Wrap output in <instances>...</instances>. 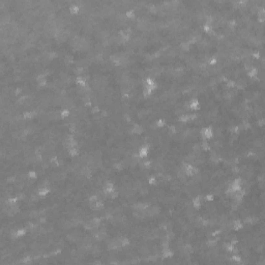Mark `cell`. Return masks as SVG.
Returning a JSON list of instances; mask_svg holds the SVG:
<instances>
[{
	"instance_id": "6da1fadb",
	"label": "cell",
	"mask_w": 265,
	"mask_h": 265,
	"mask_svg": "<svg viewBox=\"0 0 265 265\" xmlns=\"http://www.w3.org/2000/svg\"><path fill=\"white\" fill-rule=\"evenodd\" d=\"M213 128L211 126H204L200 129V137L202 140H211L213 138Z\"/></svg>"
},
{
	"instance_id": "7a4b0ae2",
	"label": "cell",
	"mask_w": 265,
	"mask_h": 265,
	"mask_svg": "<svg viewBox=\"0 0 265 265\" xmlns=\"http://www.w3.org/2000/svg\"><path fill=\"white\" fill-rule=\"evenodd\" d=\"M115 189H116L115 185H114L112 181H106L103 185V194L106 196V197H108V196H109L111 193H113Z\"/></svg>"
},
{
	"instance_id": "3957f363",
	"label": "cell",
	"mask_w": 265,
	"mask_h": 265,
	"mask_svg": "<svg viewBox=\"0 0 265 265\" xmlns=\"http://www.w3.org/2000/svg\"><path fill=\"white\" fill-rule=\"evenodd\" d=\"M189 109H191L192 112H197V111H199L201 108V104H200L199 98H191L189 102Z\"/></svg>"
},
{
	"instance_id": "277c9868",
	"label": "cell",
	"mask_w": 265,
	"mask_h": 265,
	"mask_svg": "<svg viewBox=\"0 0 265 265\" xmlns=\"http://www.w3.org/2000/svg\"><path fill=\"white\" fill-rule=\"evenodd\" d=\"M161 255H162V260H167V259H172L173 256H174V253L172 251L171 248H167V249H162L161 251ZM164 262V261H163Z\"/></svg>"
},
{
	"instance_id": "5b68a950",
	"label": "cell",
	"mask_w": 265,
	"mask_h": 265,
	"mask_svg": "<svg viewBox=\"0 0 265 265\" xmlns=\"http://www.w3.org/2000/svg\"><path fill=\"white\" fill-rule=\"evenodd\" d=\"M51 192L50 188H48V186H41V188H40L37 191V195L35 196H38L40 198H46L47 196H49Z\"/></svg>"
},
{
	"instance_id": "8992f818",
	"label": "cell",
	"mask_w": 265,
	"mask_h": 265,
	"mask_svg": "<svg viewBox=\"0 0 265 265\" xmlns=\"http://www.w3.org/2000/svg\"><path fill=\"white\" fill-rule=\"evenodd\" d=\"M192 206L194 207L196 210H200L202 207V201L199 197H194L192 199Z\"/></svg>"
},
{
	"instance_id": "52a82bcc",
	"label": "cell",
	"mask_w": 265,
	"mask_h": 265,
	"mask_svg": "<svg viewBox=\"0 0 265 265\" xmlns=\"http://www.w3.org/2000/svg\"><path fill=\"white\" fill-rule=\"evenodd\" d=\"M231 261L233 264H241L242 258L239 254H233L231 255Z\"/></svg>"
},
{
	"instance_id": "ba28073f",
	"label": "cell",
	"mask_w": 265,
	"mask_h": 265,
	"mask_svg": "<svg viewBox=\"0 0 265 265\" xmlns=\"http://www.w3.org/2000/svg\"><path fill=\"white\" fill-rule=\"evenodd\" d=\"M155 126L156 128H165L167 126V121L164 119V118H159L158 120L155 121Z\"/></svg>"
},
{
	"instance_id": "9c48e42d",
	"label": "cell",
	"mask_w": 265,
	"mask_h": 265,
	"mask_svg": "<svg viewBox=\"0 0 265 265\" xmlns=\"http://www.w3.org/2000/svg\"><path fill=\"white\" fill-rule=\"evenodd\" d=\"M201 149L203 151H210L211 150V147H210V144L207 140H202L201 141Z\"/></svg>"
},
{
	"instance_id": "30bf717a",
	"label": "cell",
	"mask_w": 265,
	"mask_h": 265,
	"mask_svg": "<svg viewBox=\"0 0 265 265\" xmlns=\"http://www.w3.org/2000/svg\"><path fill=\"white\" fill-rule=\"evenodd\" d=\"M212 24H207V23H204L202 25V30L205 33H211L212 32Z\"/></svg>"
}]
</instances>
